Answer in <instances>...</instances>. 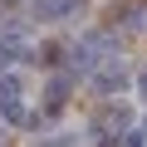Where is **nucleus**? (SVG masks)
<instances>
[{"instance_id": "f257e3e1", "label": "nucleus", "mask_w": 147, "mask_h": 147, "mask_svg": "<svg viewBox=\"0 0 147 147\" xmlns=\"http://www.w3.org/2000/svg\"><path fill=\"white\" fill-rule=\"evenodd\" d=\"M20 108H25V103H20V84H15V79H0V113L15 123V118H20Z\"/></svg>"}, {"instance_id": "f03ea898", "label": "nucleus", "mask_w": 147, "mask_h": 147, "mask_svg": "<svg viewBox=\"0 0 147 147\" xmlns=\"http://www.w3.org/2000/svg\"><path fill=\"white\" fill-rule=\"evenodd\" d=\"M74 5H79V0H34V15L49 20V15H69Z\"/></svg>"}, {"instance_id": "7ed1b4c3", "label": "nucleus", "mask_w": 147, "mask_h": 147, "mask_svg": "<svg viewBox=\"0 0 147 147\" xmlns=\"http://www.w3.org/2000/svg\"><path fill=\"white\" fill-rule=\"evenodd\" d=\"M98 88H103V93H113V88H123V74H118V69H113V74H103V79H98Z\"/></svg>"}, {"instance_id": "20e7f679", "label": "nucleus", "mask_w": 147, "mask_h": 147, "mask_svg": "<svg viewBox=\"0 0 147 147\" xmlns=\"http://www.w3.org/2000/svg\"><path fill=\"white\" fill-rule=\"evenodd\" d=\"M137 93H142V98H147V74H142V79H137Z\"/></svg>"}]
</instances>
